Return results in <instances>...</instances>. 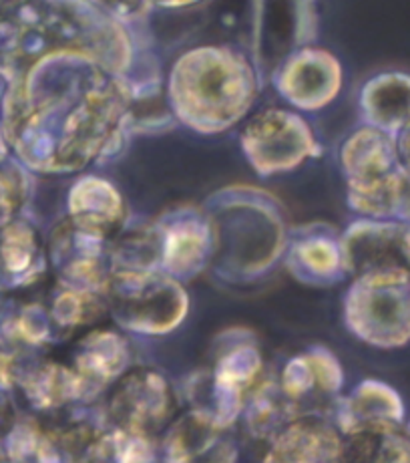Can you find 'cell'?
<instances>
[{
    "label": "cell",
    "mask_w": 410,
    "mask_h": 463,
    "mask_svg": "<svg viewBox=\"0 0 410 463\" xmlns=\"http://www.w3.org/2000/svg\"><path fill=\"white\" fill-rule=\"evenodd\" d=\"M26 200L24 174L14 164L3 159L0 162V226L19 218V212Z\"/></svg>",
    "instance_id": "8"
},
{
    "label": "cell",
    "mask_w": 410,
    "mask_h": 463,
    "mask_svg": "<svg viewBox=\"0 0 410 463\" xmlns=\"http://www.w3.org/2000/svg\"><path fill=\"white\" fill-rule=\"evenodd\" d=\"M352 318L367 341L395 349L410 343V270L364 274L352 302Z\"/></svg>",
    "instance_id": "1"
},
{
    "label": "cell",
    "mask_w": 410,
    "mask_h": 463,
    "mask_svg": "<svg viewBox=\"0 0 410 463\" xmlns=\"http://www.w3.org/2000/svg\"><path fill=\"white\" fill-rule=\"evenodd\" d=\"M346 463H410V433L403 423L362 425L352 433Z\"/></svg>",
    "instance_id": "5"
},
{
    "label": "cell",
    "mask_w": 410,
    "mask_h": 463,
    "mask_svg": "<svg viewBox=\"0 0 410 463\" xmlns=\"http://www.w3.org/2000/svg\"><path fill=\"white\" fill-rule=\"evenodd\" d=\"M16 420H19V415L14 413L11 401H8V393L0 391V443L6 439V435L13 430Z\"/></svg>",
    "instance_id": "10"
},
{
    "label": "cell",
    "mask_w": 410,
    "mask_h": 463,
    "mask_svg": "<svg viewBox=\"0 0 410 463\" xmlns=\"http://www.w3.org/2000/svg\"><path fill=\"white\" fill-rule=\"evenodd\" d=\"M41 246L37 232L24 220L14 218L0 226V288H14L33 280Z\"/></svg>",
    "instance_id": "4"
},
{
    "label": "cell",
    "mask_w": 410,
    "mask_h": 463,
    "mask_svg": "<svg viewBox=\"0 0 410 463\" xmlns=\"http://www.w3.org/2000/svg\"><path fill=\"white\" fill-rule=\"evenodd\" d=\"M163 5H185V3H195V0H159Z\"/></svg>",
    "instance_id": "13"
},
{
    "label": "cell",
    "mask_w": 410,
    "mask_h": 463,
    "mask_svg": "<svg viewBox=\"0 0 410 463\" xmlns=\"http://www.w3.org/2000/svg\"><path fill=\"white\" fill-rule=\"evenodd\" d=\"M354 411L360 417L359 427L374 423H403L405 420L403 399L398 397L395 389L380 385V383H368L360 389Z\"/></svg>",
    "instance_id": "7"
},
{
    "label": "cell",
    "mask_w": 410,
    "mask_h": 463,
    "mask_svg": "<svg viewBox=\"0 0 410 463\" xmlns=\"http://www.w3.org/2000/svg\"><path fill=\"white\" fill-rule=\"evenodd\" d=\"M267 463H338V448L330 433L316 427H296L275 445Z\"/></svg>",
    "instance_id": "6"
},
{
    "label": "cell",
    "mask_w": 410,
    "mask_h": 463,
    "mask_svg": "<svg viewBox=\"0 0 410 463\" xmlns=\"http://www.w3.org/2000/svg\"><path fill=\"white\" fill-rule=\"evenodd\" d=\"M396 154H398V164L400 167L405 169V172L410 175V123L405 128L400 129L396 136Z\"/></svg>",
    "instance_id": "11"
},
{
    "label": "cell",
    "mask_w": 410,
    "mask_h": 463,
    "mask_svg": "<svg viewBox=\"0 0 410 463\" xmlns=\"http://www.w3.org/2000/svg\"><path fill=\"white\" fill-rule=\"evenodd\" d=\"M16 367H19V357L0 349V391L11 393L16 385Z\"/></svg>",
    "instance_id": "9"
},
{
    "label": "cell",
    "mask_w": 410,
    "mask_h": 463,
    "mask_svg": "<svg viewBox=\"0 0 410 463\" xmlns=\"http://www.w3.org/2000/svg\"><path fill=\"white\" fill-rule=\"evenodd\" d=\"M364 109L374 128L396 136L410 123V75H378L364 89Z\"/></svg>",
    "instance_id": "3"
},
{
    "label": "cell",
    "mask_w": 410,
    "mask_h": 463,
    "mask_svg": "<svg viewBox=\"0 0 410 463\" xmlns=\"http://www.w3.org/2000/svg\"><path fill=\"white\" fill-rule=\"evenodd\" d=\"M111 413L129 435H144L147 427L163 420L167 411V389L151 373H133L121 383L111 401Z\"/></svg>",
    "instance_id": "2"
},
{
    "label": "cell",
    "mask_w": 410,
    "mask_h": 463,
    "mask_svg": "<svg viewBox=\"0 0 410 463\" xmlns=\"http://www.w3.org/2000/svg\"><path fill=\"white\" fill-rule=\"evenodd\" d=\"M6 159V139H5V133L0 129V162Z\"/></svg>",
    "instance_id": "12"
}]
</instances>
